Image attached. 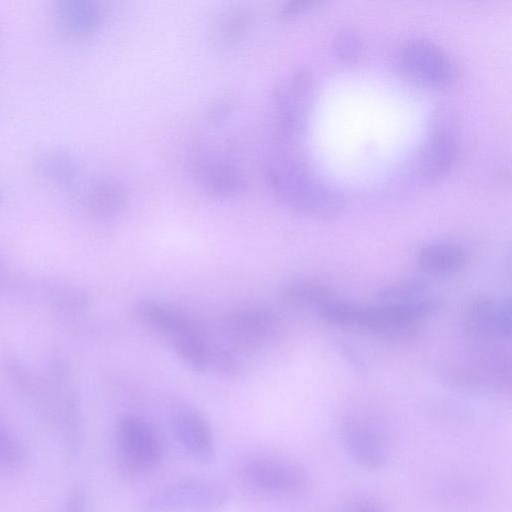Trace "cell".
<instances>
[{"mask_svg": "<svg viewBox=\"0 0 512 512\" xmlns=\"http://www.w3.org/2000/svg\"><path fill=\"white\" fill-rule=\"evenodd\" d=\"M268 177L279 200L303 215L329 219L344 207L340 193L296 157L278 156L269 168Z\"/></svg>", "mask_w": 512, "mask_h": 512, "instance_id": "obj_1", "label": "cell"}, {"mask_svg": "<svg viewBox=\"0 0 512 512\" xmlns=\"http://www.w3.org/2000/svg\"><path fill=\"white\" fill-rule=\"evenodd\" d=\"M242 485L252 494L267 499H288L304 492L308 476L295 461L269 454H254L238 466Z\"/></svg>", "mask_w": 512, "mask_h": 512, "instance_id": "obj_2", "label": "cell"}, {"mask_svg": "<svg viewBox=\"0 0 512 512\" xmlns=\"http://www.w3.org/2000/svg\"><path fill=\"white\" fill-rule=\"evenodd\" d=\"M114 448L120 470L129 478H141L160 466L162 439L156 428L137 414L121 416L114 431Z\"/></svg>", "mask_w": 512, "mask_h": 512, "instance_id": "obj_3", "label": "cell"}, {"mask_svg": "<svg viewBox=\"0 0 512 512\" xmlns=\"http://www.w3.org/2000/svg\"><path fill=\"white\" fill-rule=\"evenodd\" d=\"M230 499L229 489L205 477L170 482L143 498L137 512H218Z\"/></svg>", "mask_w": 512, "mask_h": 512, "instance_id": "obj_4", "label": "cell"}, {"mask_svg": "<svg viewBox=\"0 0 512 512\" xmlns=\"http://www.w3.org/2000/svg\"><path fill=\"white\" fill-rule=\"evenodd\" d=\"M280 326L276 312L262 304H246L228 311L220 320L221 344L241 357L266 347Z\"/></svg>", "mask_w": 512, "mask_h": 512, "instance_id": "obj_5", "label": "cell"}, {"mask_svg": "<svg viewBox=\"0 0 512 512\" xmlns=\"http://www.w3.org/2000/svg\"><path fill=\"white\" fill-rule=\"evenodd\" d=\"M437 307L438 302L433 297L408 305L361 306L357 327L385 337H404L416 330Z\"/></svg>", "mask_w": 512, "mask_h": 512, "instance_id": "obj_6", "label": "cell"}, {"mask_svg": "<svg viewBox=\"0 0 512 512\" xmlns=\"http://www.w3.org/2000/svg\"><path fill=\"white\" fill-rule=\"evenodd\" d=\"M401 62L412 78L430 87H445L455 77L451 59L427 39L416 38L407 42L401 53Z\"/></svg>", "mask_w": 512, "mask_h": 512, "instance_id": "obj_7", "label": "cell"}, {"mask_svg": "<svg viewBox=\"0 0 512 512\" xmlns=\"http://www.w3.org/2000/svg\"><path fill=\"white\" fill-rule=\"evenodd\" d=\"M463 329L469 337L484 343L510 341V301L488 297L471 301L464 311Z\"/></svg>", "mask_w": 512, "mask_h": 512, "instance_id": "obj_8", "label": "cell"}, {"mask_svg": "<svg viewBox=\"0 0 512 512\" xmlns=\"http://www.w3.org/2000/svg\"><path fill=\"white\" fill-rule=\"evenodd\" d=\"M343 447L354 463L367 470L383 467L389 457V445L383 431L362 418H350L341 429Z\"/></svg>", "mask_w": 512, "mask_h": 512, "instance_id": "obj_9", "label": "cell"}, {"mask_svg": "<svg viewBox=\"0 0 512 512\" xmlns=\"http://www.w3.org/2000/svg\"><path fill=\"white\" fill-rule=\"evenodd\" d=\"M172 429L183 451L200 463L211 462L216 454V444L208 420L194 408L181 406L172 414Z\"/></svg>", "mask_w": 512, "mask_h": 512, "instance_id": "obj_10", "label": "cell"}, {"mask_svg": "<svg viewBox=\"0 0 512 512\" xmlns=\"http://www.w3.org/2000/svg\"><path fill=\"white\" fill-rule=\"evenodd\" d=\"M52 16L56 30L66 39L84 40L100 28L103 13L92 0H60L53 4Z\"/></svg>", "mask_w": 512, "mask_h": 512, "instance_id": "obj_11", "label": "cell"}, {"mask_svg": "<svg viewBox=\"0 0 512 512\" xmlns=\"http://www.w3.org/2000/svg\"><path fill=\"white\" fill-rule=\"evenodd\" d=\"M457 154L453 135L438 129L426 139L416 155L414 169L425 182H434L446 175L452 168Z\"/></svg>", "mask_w": 512, "mask_h": 512, "instance_id": "obj_12", "label": "cell"}, {"mask_svg": "<svg viewBox=\"0 0 512 512\" xmlns=\"http://www.w3.org/2000/svg\"><path fill=\"white\" fill-rule=\"evenodd\" d=\"M312 94V77L306 70L297 72L277 94L282 126L288 134L298 133L307 119Z\"/></svg>", "mask_w": 512, "mask_h": 512, "instance_id": "obj_13", "label": "cell"}, {"mask_svg": "<svg viewBox=\"0 0 512 512\" xmlns=\"http://www.w3.org/2000/svg\"><path fill=\"white\" fill-rule=\"evenodd\" d=\"M36 173L49 184L71 193L79 186L80 166L76 158L61 148H48L34 159Z\"/></svg>", "mask_w": 512, "mask_h": 512, "instance_id": "obj_14", "label": "cell"}, {"mask_svg": "<svg viewBox=\"0 0 512 512\" xmlns=\"http://www.w3.org/2000/svg\"><path fill=\"white\" fill-rule=\"evenodd\" d=\"M123 185L112 177L94 179L84 193V206L90 217L97 221H108L118 216L126 203Z\"/></svg>", "mask_w": 512, "mask_h": 512, "instance_id": "obj_15", "label": "cell"}, {"mask_svg": "<svg viewBox=\"0 0 512 512\" xmlns=\"http://www.w3.org/2000/svg\"><path fill=\"white\" fill-rule=\"evenodd\" d=\"M134 312L142 323L167 338L168 341L198 326L181 312L151 300L139 301L134 307Z\"/></svg>", "mask_w": 512, "mask_h": 512, "instance_id": "obj_16", "label": "cell"}, {"mask_svg": "<svg viewBox=\"0 0 512 512\" xmlns=\"http://www.w3.org/2000/svg\"><path fill=\"white\" fill-rule=\"evenodd\" d=\"M467 261L465 250L453 243L434 242L420 250L418 264L431 275H448L463 268Z\"/></svg>", "mask_w": 512, "mask_h": 512, "instance_id": "obj_17", "label": "cell"}, {"mask_svg": "<svg viewBox=\"0 0 512 512\" xmlns=\"http://www.w3.org/2000/svg\"><path fill=\"white\" fill-rule=\"evenodd\" d=\"M200 180L204 190L218 198H228L243 190L244 178L235 166L225 162H212L200 170Z\"/></svg>", "mask_w": 512, "mask_h": 512, "instance_id": "obj_18", "label": "cell"}, {"mask_svg": "<svg viewBox=\"0 0 512 512\" xmlns=\"http://www.w3.org/2000/svg\"><path fill=\"white\" fill-rule=\"evenodd\" d=\"M332 297L326 286L308 279L296 280L279 293L280 302L291 309L310 311L317 314L319 308Z\"/></svg>", "mask_w": 512, "mask_h": 512, "instance_id": "obj_19", "label": "cell"}, {"mask_svg": "<svg viewBox=\"0 0 512 512\" xmlns=\"http://www.w3.org/2000/svg\"><path fill=\"white\" fill-rule=\"evenodd\" d=\"M176 355L192 371L202 373L210 367V343L198 326L169 341Z\"/></svg>", "mask_w": 512, "mask_h": 512, "instance_id": "obj_20", "label": "cell"}, {"mask_svg": "<svg viewBox=\"0 0 512 512\" xmlns=\"http://www.w3.org/2000/svg\"><path fill=\"white\" fill-rule=\"evenodd\" d=\"M432 297L424 282L418 279H403L395 282L377 295L376 303L391 305H408Z\"/></svg>", "mask_w": 512, "mask_h": 512, "instance_id": "obj_21", "label": "cell"}, {"mask_svg": "<svg viewBox=\"0 0 512 512\" xmlns=\"http://www.w3.org/2000/svg\"><path fill=\"white\" fill-rule=\"evenodd\" d=\"M333 46L337 56L345 62L355 61L362 49L361 39L352 29H343L338 32Z\"/></svg>", "mask_w": 512, "mask_h": 512, "instance_id": "obj_22", "label": "cell"}, {"mask_svg": "<svg viewBox=\"0 0 512 512\" xmlns=\"http://www.w3.org/2000/svg\"><path fill=\"white\" fill-rule=\"evenodd\" d=\"M248 24V15L243 11L234 12L225 22L223 30L224 36L228 41L238 39Z\"/></svg>", "mask_w": 512, "mask_h": 512, "instance_id": "obj_23", "label": "cell"}, {"mask_svg": "<svg viewBox=\"0 0 512 512\" xmlns=\"http://www.w3.org/2000/svg\"><path fill=\"white\" fill-rule=\"evenodd\" d=\"M315 0H293L286 2L279 10V17L288 18L296 15L314 5L318 4Z\"/></svg>", "mask_w": 512, "mask_h": 512, "instance_id": "obj_24", "label": "cell"}, {"mask_svg": "<svg viewBox=\"0 0 512 512\" xmlns=\"http://www.w3.org/2000/svg\"><path fill=\"white\" fill-rule=\"evenodd\" d=\"M342 512H382V510L370 501H359Z\"/></svg>", "mask_w": 512, "mask_h": 512, "instance_id": "obj_25", "label": "cell"}, {"mask_svg": "<svg viewBox=\"0 0 512 512\" xmlns=\"http://www.w3.org/2000/svg\"><path fill=\"white\" fill-rule=\"evenodd\" d=\"M0 201H1V194H0Z\"/></svg>", "mask_w": 512, "mask_h": 512, "instance_id": "obj_26", "label": "cell"}]
</instances>
